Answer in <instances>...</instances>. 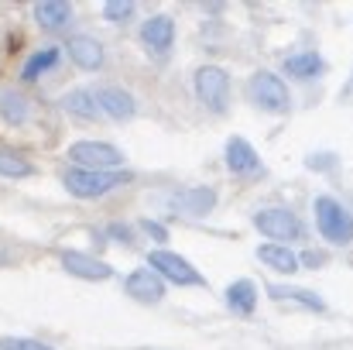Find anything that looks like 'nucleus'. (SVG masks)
I'll use <instances>...</instances> for the list:
<instances>
[{
  "instance_id": "18",
  "label": "nucleus",
  "mask_w": 353,
  "mask_h": 350,
  "mask_svg": "<svg viewBox=\"0 0 353 350\" xmlns=\"http://www.w3.org/2000/svg\"><path fill=\"white\" fill-rule=\"evenodd\" d=\"M227 306H230L234 313H240V316H250L254 306H257V289H254V282H247V278L234 282V285L227 289Z\"/></svg>"
},
{
  "instance_id": "14",
  "label": "nucleus",
  "mask_w": 353,
  "mask_h": 350,
  "mask_svg": "<svg viewBox=\"0 0 353 350\" xmlns=\"http://www.w3.org/2000/svg\"><path fill=\"white\" fill-rule=\"evenodd\" d=\"M227 165H230V172H236V175H254L261 168V158H257V151L243 137H230L227 141Z\"/></svg>"
},
{
  "instance_id": "16",
  "label": "nucleus",
  "mask_w": 353,
  "mask_h": 350,
  "mask_svg": "<svg viewBox=\"0 0 353 350\" xmlns=\"http://www.w3.org/2000/svg\"><path fill=\"white\" fill-rule=\"evenodd\" d=\"M69 17H72V7L62 3V0H45V3L34 7V21H38L45 31H59V28H65Z\"/></svg>"
},
{
  "instance_id": "8",
  "label": "nucleus",
  "mask_w": 353,
  "mask_h": 350,
  "mask_svg": "<svg viewBox=\"0 0 353 350\" xmlns=\"http://www.w3.org/2000/svg\"><path fill=\"white\" fill-rule=\"evenodd\" d=\"M168 206L182 217H206L213 206H216V193L206 189V186H189V189H179L168 196Z\"/></svg>"
},
{
  "instance_id": "6",
  "label": "nucleus",
  "mask_w": 353,
  "mask_h": 350,
  "mask_svg": "<svg viewBox=\"0 0 353 350\" xmlns=\"http://www.w3.org/2000/svg\"><path fill=\"white\" fill-rule=\"evenodd\" d=\"M148 268H151L158 278H168V282H175V285H203V275H199L185 257H179V254H172V251H151V254H148Z\"/></svg>"
},
{
  "instance_id": "11",
  "label": "nucleus",
  "mask_w": 353,
  "mask_h": 350,
  "mask_svg": "<svg viewBox=\"0 0 353 350\" xmlns=\"http://www.w3.org/2000/svg\"><path fill=\"white\" fill-rule=\"evenodd\" d=\"M141 41H144L154 55H165V52L172 48V41H175V21L165 17V14L144 21V28H141Z\"/></svg>"
},
{
  "instance_id": "10",
  "label": "nucleus",
  "mask_w": 353,
  "mask_h": 350,
  "mask_svg": "<svg viewBox=\"0 0 353 350\" xmlns=\"http://www.w3.org/2000/svg\"><path fill=\"white\" fill-rule=\"evenodd\" d=\"M93 97H97L100 114L114 117V120H130V117H134V110H137L134 97H130V93H123L120 86H100Z\"/></svg>"
},
{
  "instance_id": "26",
  "label": "nucleus",
  "mask_w": 353,
  "mask_h": 350,
  "mask_svg": "<svg viewBox=\"0 0 353 350\" xmlns=\"http://www.w3.org/2000/svg\"><path fill=\"white\" fill-rule=\"evenodd\" d=\"M305 165L309 168H333V155H312Z\"/></svg>"
},
{
  "instance_id": "13",
  "label": "nucleus",
  "mask_w": 353,
  "mask_h": 350,
  "mask_svg": "<svg viewBox=\"0 0 353 350\" xmlns=\"http://www.w3.org/2000/svg\"><path fill=\"white\" fill-rule=\"evenodd\" d=\"M69 59L79 66V69H100L103 66V45L97 38H86V35H76L69 38Z\"/></svg>"
},
{
  "instance_id": "25",
  "label": "nucleus",
  "mask_w": 353,
  "mask_h": 350,
  "mask_svg": "<svg viewBox=\"0 0 353 350\" xmlns=\"http://www.w3.org/2000/svg\"><path fill=\"white\" fill-rule=\"evenodd\" d=\"M0 350H52L41 340H28V337H0Z\"/></svg>"
},
{
  "instance_id": "27",
  "label": "nucleus",
  "mask_w": 353,
  "mask_h": 350,
  "mask_svg": "<svg viewBox=\"0 0 353 350\" xmlns=\"http://www.w3.org/2000/svg\"><path fill=\"white\" fill-rule=\"evenodd\" d=\"M141 227H144V231L151 233V237H154V240H165V227H158V224H151V220H144V224H141Z\"/></svg>"
},
{
  "instance_id": "3",
  "label": "nucleus",
  "mask_w": 353,
  "mask_h": 350,
  "mask_svg": "<svg viewBox=\"0 0 353 350\" xmlns=\"http://www.w3.org/2000/svg\"><path fill=\"white\" fill-rule=\"evenodd\" d=\"M316 224H319V233L330 244H350L353 240V217L347 213V206L336 203L333 196H319L316 200Z\"/></svg>"
},
{
  "instance_id": "9",
  "label": "nucleus",
  "mask_w": 353,
  "mask_h": 350,
  "mask_svg": "<svg viewBox=\"0 0 353 350\" xmlns=\"http://www.w3.org/2000/svg\"><path fill=\"white\" fill-rule=\"evenodd\" d=\"M62 268L76 278H90V282H107L114 275V268L100 257H90V254H79V251H65L62 254Z\"/></svg>"
},
{
  "instance_id": "24",
  "label": "nucleus",
  "mask_w": 353,
  "mask_h": 350,
  "mask_svg": "<svg viewBox=\"0 0 353 350\" xmlns=\"http://www.w3.org/2000/svg\"><path fill=\"white\" fill-rule=\"evenodd\" d=\"M130 14H134V3H130V0H110V3L103 7V17L114 21V24H123Z\"/></svg>"
},
{
  "instance_id": "15",
  "label": "nucleus",
  "mask_w": 353,
  "mask_h": 350,
  "mask_svg": "<svg viewBox=\"0 0 353 350\" xmlns=\"http://www.w3.org/2000/svg\"><path fill=\"white\" fill-rule=\"evenodd\" d=\"M323 69H326V62H323L319 52H295V55L285 59V72L295 76V79H312V76H319Z\"/></svg>"
},
{
  "instance_id": "4",
  "label": "nucleus",
  "mask_w": 353,
  "mask_h": 350,
  "mask_svg": "<svg viewBox=\"0 0 353 350\" xmlns=\"http://www.w3.org/2000/svg\"><path fill=\"white\" fill-rule=\"evenodd\" d=\"M196 97L206 110L223 114L227 110V97H230V76L220 66H203L196 72Z\"/></svg>"
},
{
  "instance_id": "22",
  "label": "nucleus",
  "mask_w": 353,
  "mask_h": 350,
  "mask_svg": "<svg viewBox=\"0 0 353 350\" xmlns=\"http://www.w3.org/2000/svg\"><path fill=\"white\" fill-rule=\"evenodd\" d=\"M271 295H274L278 302L292 299V302H299V306H305V309H316V313H323V299H319V295H312V292H305V289H285V285H271Z\"/></svg>"
},
{
  "instance_id": "19",
  "label": "nucleus",
  "mask_w": 353,
  "mask_h": 350,
  "mask_svg": "<svg viewBox=\"0 0 353 350\" xmlns=\"http://www.w3.org/2000/svg\"><path fill=\"white\" fill-rule=\"evenodd\" d=\"M62 107H65L69 114L83 117V120H97V117H100L97 97H93L90 90H72V93H65V97H62Z\"/></svg>"
},
{
  "instance_id": "17",
  "label": "nucleus",
  "mask_w": 353,
  "mask_h": 350,
  "mask_svg": "<svg viewBox=\"0 0 353 350\" xmlns=\"http://www.w3.org/2000/svg\"><path fill=\"white\" fill-rule=\"evenodd\" d=\"M257 257H261L268 268L281 271V275H292V271L299 268V257H295L285 244H264V247H257Z\"/></svg>"
},
{
  "instance_id": "20",
  "label": "nucleus",
  "mask_w": 353,
  "mask_h": 350,
  "mask_svg": "<svg viewBox=\"0 0 353 350\" xmlns=\"http://www.w3.org/2000/svg\"><path fill=\"white\" fill-rule=\"evenodd\" d=\"M55 62H59V48H55V45H45L41 52H34V55L24 62V69H21V79H24V83H34V79H38L41 72H48Z\"/></svg>"
},
{
  "instance_id": "7",
  "label": "nucleus",
  "mask_w": 353,
  "mask_h": 350,
  "mask_svg": "<svg viewBox=\"0 0 353 350\" xmlns=\"http://www.w3.org/2000/svg\"><path fill=\"white\" fill-rule=\"evenodd\" d=\"M254 227L261 233H268L271 240H295L302 233V224L295 220V213L288 210H257L254 213Z\"/></svg>"
},
{
  "instance_id": "21",
  "label": "nucleus",
  "mask_w": 353,
  "mask_h": 350,
  "mask_svg": "<svg viewBox=\"0 0 353 350\" xmlns=\"http://www.w3.org/2000/svg\"><path fill=\"white\" fill-rule=\"evenodd\" d=\"M28 114H31V107H28V100H24L21 93L0 90V117H3L7 124H24Z\"/></svg>"
},
{
  "instance_id": "28",
  "label": "nucleus",
  "mask_w": 353,
  "mask_h": 350,
  "mask_svg": "<svg viewBox=\"0 0 353 350\" xmlns=\"http://www.w3.org/2000/svg\"><path fill=\"white\" fill-rule=\"evenodd\" d=\"M340 100H353V76L347 79V86L340 90Z\"/></svg>"
},
{
  "instance_id": "2",
  "label": "nucleus",
  "mask_w": 353,
  "mask_h": 350,
  "mask_svg": "<svg viewBox=\"0 0 353 350\" xmlns=\"http://www.w3.org/2000/svg\"><path fill=\"white\" fill-rule=\"evenodd\" d=\"M247 97L261 107V110H271V114H285L292 107V97H288V86L281 76L274 72H254L247 79Z\"/></svg>"
},
{
  "instance_id": "12",
  "label": "nucleus",
  "mask_w": 353,
  "mask_h": 350,
  "mask_svg": "<svg viewBox=\"0 0 353 350\" xmlns=\"http://www.w3.org/2000/svg\"><path fill=\"white\" fill-rule=\"evenodd\" d=\"M127 295H134L141 302H158L165 295V282L151 268H137V271L127 275Z\"/></svg>"
},
{
  "instance_id": "5",
  "label": "nucleus",
  "mask_w": 353,
  "mask_h": 350,
  "mask_svg": "<svg viewBox=\"0 0 353 350\" xmlns=\"http://www.w3.org/2000/svg\"><path fill=\"white\" fill-rule=\"evenodd\" d=\"M69 158L79 168H93V172H110V168H117L123 162V155L107 141H76L69 148Z\"/></svg>"
},
{
  "instance_id": "23",
  "label": "nucleus",
  "mask_w": 353,
  "mask_h": 350,
  "mask_svg": "<svg viewBox=\"0 0 353 350\" xmlns=\"http://www.w3.org/2000/svg\"><path fill=\"white\" fill-rule=\"evenodd\" d=\"M34 168H31V162H24L21 155H14V151H3L0 148V175L3 179H28Z\"/></svg>"
},
{
  "instance_id": "1",
  "label": "nucleus",
  "mask_w": 353,
  "mask_h": 350,
  "mask_svg": "<svg viewBox=\"0 0 353 350\" xmlns=\"http://www.w3.org/2000/svg\"><path fill=\"white\" fill-rule=\"evenodd\" d=\"M65 189L79 200H97V196H107L110 189H117L123 182H130L127 172H93V168H69L65 172Z\"/></svg>"
}]
</instances>
